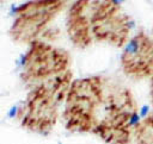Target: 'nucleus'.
I'll use <instances>...</instances> for the list:
<instances>
[{"label":"nucleus","mask_w":153,"mask_h":144,"mask_svg":"<svg viewBox=\"0 0 153 144\" xmlns=\"http://www.w3.org/2000/svg\"><path fill=\"white\" fill-rule=\"evenodd\" d=\"M140 121H141V118L139 115V112H133L128 117L127 125L128 126H137V125H140Z\"/></svg>","instance_id":"2"},{"label":"nucleus","mask_w":153,"mask_h":144,"mask_svg":"<svg viewBox=\"0 0 153 144\" xmlns=\"http://www.w3.org/2000/svg\"><path fill=\"white\" fill-rule=\"evenodd\" d=\"M127 29L128 30H133L135 26H136V23H135V20H133V19H129L128 21H127Z\"/></svg>","instance_id":"6"},{"label":"nucleus","mask_w":153,"mask_h":144,"mask_svg":"<svg viewBox=\"0 0 153 144\" xmlns=\"http://www.w3.org/2000/svg\"><path fill=\"white\" fill-rule=\"evenodd\" d=\"M151 113V106L149 105H142L139 111V115L141 119H146Z\"/></svg>","instance_id":"3"},{"label":"nucleus","mask_w":153,"mask_h":144,"mask_svg":"<svg viewBox=\"0 0 153 144\" xmlns=\"http://www.w3.org/2000/svg\"><path fill=\"white\" fill-rule=\"evenodd\" d=\"M18 109H19V106H18V105H13V106H11V108L7 111V117H8L10 119L16 118V117L18 115Z\"/></svg>","instance_id":"5"},{"label":"nucleus","mask_w":153,"mask_h":144,"mask_svg":"<svg viewBox=\"0 0 153 144\" xmlns=\"http://www.w3.org/2000/svg\"><path fill=\"white\" fill-rule=\"evenodd\" d=\"M142 49H143V39L141 38V36H135L131 39H129L124 45L122 57L124 60L136 58V56L142 51Z\"/></svg>","instance_id":"1"},{"label":"nucleus","mask_w":153,"mask_h":144,"mask_svg":"<svg viewBox=\"0 0 153 144\" xmlns=\"http://www.w3.org/2000/svg\"><path fill=\"white\" fill-rule=\"evenodd\" d=\"M26 62H27V54H22V55L16 60V65L19 67V68H22V67H25Z\"/></svg>","instance_id":"4"},{"label":"nucleus","mask_w":153,"mask_h":144,"mask_svg":"<svg viewBox=\"0 0 153 144\" xmlns=\"http://www.w3.org/2000/svg\"><path fill=\"white\" fill-rule=\"evenodd\" d=\"M114 5H121V4H123L124 2V0H110Z\"/></svg>","instance_id":"7"}]
</instances>
